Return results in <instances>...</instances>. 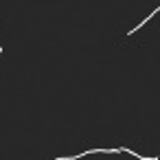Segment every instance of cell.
I'll return each instance as SVG.
<instances>
[{"mask_svg": "<svg viewBox=\"0 0 160 160\" xmlns=\"http://www.w3.org/2000/svg\"><path fill=\"white\" fill-rule=\"evenodd\" d=\"M0 53H2V46H0Z\"/></svg>", "mask_w": 160, "mask_h": 160, "instance_id": "cell-1", "label": "cell"}]
</instances>
